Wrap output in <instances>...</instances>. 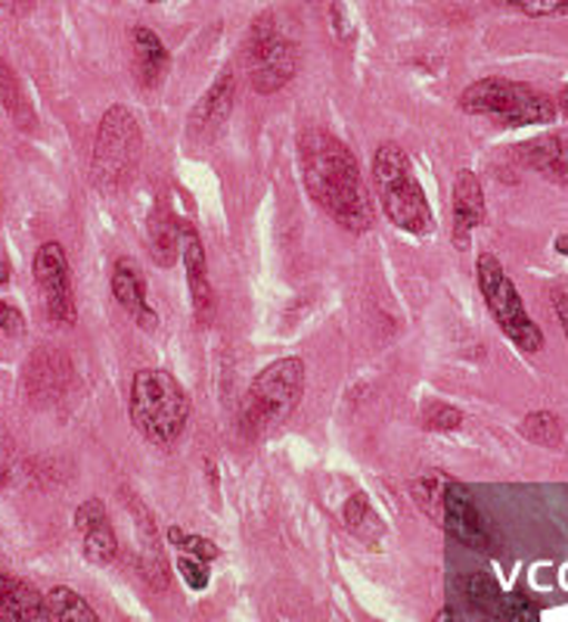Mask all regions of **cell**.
Segmentation results:
<instances>
[{"mask_svg": "<svg viewBox=\"0 0 568 622\" xmlns=\"http://www.w3.org/2000/svg\"><path fill=\"white\" fill-rule=\"evenodd\" d=\"M246 72L258 94H277L298 72V45L274 13L255 16L248 29Z\"/></svg>", "mask_w": 568, "mask_h": 622, "instance_id": "cell-8", "label": "cell"}, {"mask_svg": "<svg viewBox=\"0 0 568 622\" xmlns=\"http://www.w3.org/2000/svg\"><path fill=\"white\" fill-rule=\"evenodd\" d=\"M0 104H3V109H7L22 128H31V106L29 100H26L22 88H19V78H16L13 66L3 60V57H0Z\"/></svg>", "mask_w": 568, "mask_h": 622, "instance_id": "cell-24", "label": "cell"}, {"mask_svg": "<svg viewBox=\"0 0 568 622\" xmlns=\"http://www.w3.org/2000/svg\"><path fill=\"white\" fill-rule=\"evenodd\" d=\"M177 573L184 576L187 589H193V592H205L208 582H212L208 563L199 561V557H193V554H180V557H177Z\"/></svg>", "mask_w": 568, "mask_h": 622, "instance_id": "cell-29", "label": "cell"}, {"mask_svg": "<svg viewBox=\"0 0 568 622\" xmlns=\"http://www.w3.org/2000/svg\"><path fill=\"white\" fill-rule=\"evenodd\" d=\"M559 109H562V116H566V119H568V88L562 90V94H559Z\"/></svg>", "mask_w": 568, "mask_h": 622, "instance_id": "cell-38", "label": "cell"}, {"mask_svg": "<svg viewBox=\"0 0 568 622\" xmlns=\"http://www.w3.org/2000/svg\"><path fill=\"white\" fill-rule=\"evenodd\" d=\"M168 545H175L180 554H193V557H199L205 563H212L221 554L215 542H208L203 535L184 533L180 526H168Z\"/></svg>", "mask_w": 568, "mask_h": 622, "instance_id": "cell-26", "label": "cell"}, {"mask_svg": "<svg viewBox=\"0 0 568 622\" xmlns=\"http://www.w3.org/2000/svg\"><path fill=\"white\" fill-rule=\"evenodd\" d=\"M522 165L540 172L547 181L568 187V137L566 134H543L516 149Z\"/></svg>", "mask_w": 568, "mask_h": 622, "instance_id": "cell-17", "label": "cell"}, {"mask_svg": "<svg viewBox=\"0 0 568 622\" xmlns=\"http://www.w3.org/2000/svg\"><path fill=\"white\" fill-rule=\"evenodd\" d=\"M519 433L531 445H540V448H559L562 445V436H566V427H562V417L556 411H531L525 415V420L519 424Z\"/></svg>", "mask_w": 568, "mask_h": 622, "instance_id": "cell-23", "label": "cell"}, {"mask_svg": "<svg viewBox=\"0 0 568 622\" xmlns=\"http://www.w3.org/2000/svg\"><path fill=\"white\" fill-rule=\"evenodd\" d=\"M31 274L35 283L45 293V305L50 321L57 324H75L78 309H75V293H72V268H69V252L62 250L59 240H47L35 252L31 262Z\"/></svg>", "mask_w": 568, "mask_h": 622, "instance_id": "cell-9", "label": "cell"}, {"mask_svg": "<svg viewBox=\"0 0 568 622\" xmlns=\"http://www.w3.org/2000/svg\"><path fill=\"white\" fill-rule=\"evenodd\" d=\"M330 22H333L335 38L351 41V35H354V22H351V16H349V10H345V3H342V0H333V7H330Z\"/></svg>", "mask_w": 568, "mask_h": 622, "instance_id": "cell-32", "label": "cell"}, {"mask_svg": "<svg viewBox=\"0 0 568 622\" xmlns=\"http://www.w3.org/2000/svg\"><path fill=\"white\" fill-rule=\"evenodd\" d=\"M81 551H85L88 563H97V566L112 563L118 554L116 529H112L109 523H102V526H97V529L85 533V545H81Z\"/></svg>", "mask_w": 568, "mask_h": 622, "instance_id": "cell-25", "label": "cell"}, {"mask_svg": "<svg viewBox=\"0 0 568 622\" xmlns=\"http://www.w3.org/2000/svg\"><path fill=\"white\" fill-rule=\"evenodd\" d=\"M47 608H50L53 622H100L88 601L66 585H57L47 592Z\"/></svg>", "mask_w": 568, "mask_h": 622, "instance_id": "cell-22", "label": "cell"}, {"mask_svg": "<svg viewBox=\"0 0 568 622\" xmlns=\"http://www.w3.org/2000/svg\"><path fill=\"white\" fill-rule=\"evenodd\" d=\"M441 622H463V620H460L453 610H444V613H441Z\"/></svg>", "mask_w": 568, "mask_h": 622, "instance_id": "cell-39", "label": "cell"}, {"mask_svg": "<svg viewBox=\"0 0 568 622\" xmlns=\"http://www.w3.org/2000/svg\"><path fill=\"white\" fill-rule=\"evenodd\" d=\"M488 218V206H484V191H481L479 175L472 168L457 172L453 178V196H451V240L457 250H469L472 231L481 227Z\"/></svg>", "mask_w": 568, "mask_h": 622, "instance_id": "cell-12", "label": "cell"}, {"mask_svg": "<svg viewBox=\"0 0 568 622\" xmlns=\"http://www.w3.org/2000/svg\"><path fill=\"white\" fill-rule=\"evenodd\" d=\"M102 523H109V517H106V504L100 498H88V502L78 504V511H75V529L78 533H90V529H97Z\"/></svg>", "mask_w": 568, "mask_h": 622, "instance_id": "cell-31", "label": "cell"}, {"mask_svg": "<svg viewBox=\"0 0 568 622\" xmlns=\"http://www.w3.org/2000/svg\"><path fill=\"white\" fill-rule=\"evenodd\" d=\"M236 104V75L234 69H224V72L212 81V88L205 90L199 97V104L193 106L187 119V134L196 140H208L215 137L224 122L231 119Z\"/></svg>", "mask_w": 568, "mask_h": 622, "instance_id": "cell-13", "label": "cell"}, {"mask_svg": "<svg viewBox=\"0 0 568 622\" xmlns=\"http://www.w3.org/2000/svg\"><path fill=\"white\" fill-rule=\"evenodd\" d=\"M476 283H479V293L484 299L488 311H491V318L503 330V337L519 352H525V356H538L540 349H543V330L528 314L522 297L516 290V283L507 274V268L500 265V259H497L494 252H481L479 255V262H476Z\"/></svg>", "mask_w": 568, "mask_h": 622, "instance_id": "cell-7", "label": "cell"}, {"mask_svg": "<svg viewBox=\"0 0 568 622\" xmlns=\"http://www.w3.org/2000/svg\"><path fill=\"white\" fill-rule=\"evenodd\" d=\"M134 54H137V78L146 90H156L165 85V78L172 72V54L161 45V38L146 26H137L131 31Z\"/></svg>", "mask_w": 568, "mask_h": 622, "instance_id": "cell-18", "label": "cell"}, {"mask_svg": "<svg viewBox=\"0 0 568 622\" xmlns=\"http://www.w3.org/2000/svg\"><path fill=\"white\" fill-rule=\"evenodd\" d=\"M47 594H38L26 579L0 570V622H50Z\"/></svg>", "mask_w": 568, "mask_h": 622, "instance_id": "cell-16", "label": "cell"}, {"mask_svg": "<svg viewBox=\"0 0 568 622\" xmlns=\"http://www.w3.org/2000/svg\"><path fill=\"white\" fill-rule=\"evenodd\" d=\"M342 519H345L349 533L364 538V542H376V538H382V533H385L382 519H379V514L373 511V504H370V498H366L364 492H354L349 502H345Z\"/></svg>", "mask_w": 568, "mask_h": 622, "instance_id": "cell-20", "label": "cell"}, {"mask_svg": "<svg viewBox=\"0 0 568 622\" xmlns=\"http://www.w3.org/2000/svg\"><path fill=\"white\" fill-rule=\"evenodd\" d=\"M146 3H165V0H146Z\"/></svg>", "mask_w": 568, "mask_h": 622, "instance_id": "cell-40", "label": "cell"}, {"mask_svg": "<svg viewBox=\"0 0 568 622\" xmlns=\"http://www.w3.org/2000/svg\"><path fill=\"white\" fill-rule=\"evenodd\" d=\"M550 305H554L556 318L562 324V333L568 340V290H550Z\"/></svg>", "mask_w": 568, "mask_h": 622, "instance_id": "cell-34", "label": "cell"}, {"mask_svg": "<svg viewBox=\"0 0 568 622\" xmlns=\"http://www.w3.org/2000/svg\"><path fill=\"white\" fill-rule=\"evenodd\" d=\"M144 156V128L128 106H109L102 113L94 156H90V181L102 193H121L131 187Z\"/></svg>", "mask_w": 568, "mask_h": 622, "instance_id": "cell-5", "label": "cell"}, {"mask_svg": "<svg viewBox=\"0 0 568 622\" xmlns=\"http://www.w3.org/2000/svg\"><path fill=\"white\" fill-rule=\"evenodd\" d=\"M72 383V368L69 358L57 352V349H38L29 358L26 368V389L35 405H50V401L62 399V392Z\"/></svg>", "mask_w": 568, "mask_h": 622, "instance_id": "cell-14", "label": "cell"}, {"mask_svg": "<svg viewBox=\"0 0 568 622\" xmlns=\"http://www.w3.org/2000/svg\"><path fill=\"white\" fill-rule=\"evenodd\" d=\"M31 7V0H0V10L7 13H26Z\"/></svg>", "mask_w": 568, "mask_h": 622, "instance_id": "cell-36", "label": "cell"}, {"mask_svg": "<svg viewBox=\"0 0 568 622\" xmlns=\"http://www.w3.org/2000/svg\"><path fill=\"white\" fill-rule=\"evenodd\" d=\"M373 187L385 218L410 237H429L435 231V215L413 163L398 144H382L373 153Z\"/></svg>", "mask_w": 568, "mask_h": 622, "instance_id": "cell-3", "label": "cell"}, {"mask_svg": "<svg viewBox=\"0 0 568 622\" xmlns=\"http://www.w3.org/2000/svg\"><path fill=\"white\" fill-rule=\"evenodd\" d=\"M10 278H13V265H10V255H7V250L0 246V286H7Z\"/></svg>", "mask_w": 568, "mask_h": 622, "instance_id": "cell-35", "label": "cell"}, {"mask_svg": "<svg viewBox=\"0 0 568 622\" xmlns=\"http://www.w3.org/2000/svg\"><path fill=\"white\" fill-rule=\"evenodd\" d=\"M146 237H149V255L161 268L175 265V259L180 255V215H175L165 200H156L146 224Z\"/></svg>", "mask_w": 568, "mask_h": 622, "instance_id": "cell-19", "label": "cell"}, {"mask_svg": "<svg viewBox=\"0 0 568 622\" xmlns=\"http://www.w3.org/2000/svg\"><path fill=\"white\" fill-rule=\"evenodd\" d=\"M22 314L10 305V302H3L0 299V337H22Z\"/></svg>", "mask_w": 568, "mask_h": 622, "instance_id": "cell-33", "label": "cell"}, {"mask_svg": "<svg viewBox=\"0 0 568 622\" xmlns=\"http://www.w3.org/2000/svg\"><path fill=\"white\" fill-rule=\"evenodd\" d=\"M180 262L187 271V290L189 302H193V314L199 324H212L215 318V290H212V278H208V259H205V246L196 224L189 218H180Z\"/></svg>", "mask_w": 568, "mask_h": 622, "instance_id": "cell-11", "label": "cell"}, {"mask_svg": "<svg viewBox=\"0 0 568 622\" xmlns=\"http://www.w3.org/2000/svg\"><path fill=\"white\" fill-rule=\"evenodd\" d=\"M189 411H193V401L172 371L140 368L131 377L128 417H131L134 430L149 445L177 443L187 430Z\"/></svg>", "mask_w": 568, "mask_h": 622, "instance_id": "cell-2", "label": "cell"}, {"mask_svg": "<svg viewBox=\"0 0 568 622\" xmlns=\"http://www.w3.org/2000/svg\"><path fill=\"white\" fill-rule=\"evenodd\" d=\"M109 286H112V297H116L118 305L128 311L144 330H153V327L159 324L156 309L149 305V293H146V274L140 271L137 262H131V259H118L116 265H112Z\"/></svg>", "mask_w": 568, "mask_h": 622, "instance_id": "cell-15", "label": "cell"}, {"mask_svg": "<svg viewBox=\"0 0 568 622\" xmlns=\"http://www.w3.org/2000/svg\"><path fill=\"white\" fill-rule=\"evenodd\" d=\"M494 3L503 10H512V13L535 16V19L568 16V0H494Z\"/></svg>", "mask_w": 568, "mask_h": 622, "instance_id": "cell-27", "label": "cell"}, {"mask_svg": "<svg viewBox=\"0 0 568 622\" xmlns=\"http://www.w3.org/2000/svg\"><path fill=\"white\" fill-rule=\"evenodd\" d=\"M463 424L460 408H453L448 401H429L423 408V427L432 433H451Z\"/></svg>", "mask_w": 568, "mask_h": 622, "instance_id": "cell-28", "label": "cell"}, {"mask_svg": "<svg viewBox=\"0 0 568 622\" xmlns=\"http://www.w3.org/2000/svg\"><path fill=\"white\" fill-rule=\"evenodd\" d=\"M441 523L444 529L472 551H491L494 548V526L491 519L481 514L476 498L469 495L467 486L448 483L444 486V502H441Z\"/></svg>", "mask_w": 568, "mask_h": 622, "instance_id": "cell-10", "label": "cell"}, {"mask_svg": "<svg viewBox=\"0 0 568 622\" xmlns=\"http://www.w3.org/2000/svg\"><path fill=\"white\" fill-rule=\"evenodd\" d=\"M500 622H540L538 608L525 597V594H503V608H500Z\"/></svg>", "mask_w": 568, "mask_h": 622, "instance_id": "cell-30", "label": "cell"}, {"mask_svg": "<svg viewBox=\"0 0 568 622\" xmlns=\"http://www.w3.org/2000/svg\"><path fill=\"white\" fill-rule=\"evenodd\" d=\"M463 592H467L472 610L484 616L488 622H500V608H503V592L497 589V582L488 573H472L463 579Z\"/></svg>", "mask_w": 568, "mask_h": 622, "instance_id": "cell-21", "label": "cell"}, {"mask_svg": "<svg viewBox=\"0 0 568 622\" xmlns=\"http://www.w3.org/2000/svg\"><path fill=\"white\" fill-rule=\"evenodd\" d=\"M460 109L469 116L503 122V125H550L559 116L556 104L531 85L510 78H479L460 94Z\"/></svg>", "mask_w": 568, "mask_h": 622, "instance_id": "cell-6", "label": "cell"}, {"mask_svg": "<svg viewBox=\"0 0 568 622\" xmlns=\"http://www.w3.org/2000/svg\"><path fill=\"white\" fill-rule=\"evenodd\" d=\"M305 383L307 368L298 356L277 358L262 373H255L239 411L246 436H267L283 427L305 399Z\"/></svg>", "mask_w": 568, "mask_h": 622, "instance_id": "cell-4", "label": "cell"}, {"mask_svg": "<svg viewBox=\"0 0 568 622\" xmlns=\"http://www.w3.org/2000/svg\"><path fill=\"white\" fill-rule=\"evenodd\" d=\"M556 252H562V255H568V234H562V237L556 240Z\"/></svg>", "mask_w": 568, "mask_h": 622, "instance_id": "cell-37", "label": "cell"}, {"mask_svg": "<svg viewBox=\"0 0 568 622\" xmlns=\"http://www.w3.org/2000/svg\"><path fill=\"white\" fill-rule=\"evenodd\" d=\"M298 175L307 196L351 234L373 227V200L361 165L342 137L326 128H305L298 137Z\"/></svg>", "mask_w": 568, "mask_h": 622, "instance_id": "cell-1", "label": "cell"}]
</instances>
